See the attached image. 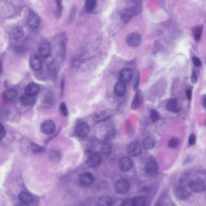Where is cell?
Here are the masks:
<instances>
[{"mask_svg":"<svg viewBox=\"0 0 206 206\" xmlns=\"http://www.w3.org/2000/svg\"><path fill=\"white\" fill-rule=\"evenodd\" d=\"M129 182L125 179L118 180L114 184V189L118 193H125L129 190Z\"/></svg>","mask_w":206,"mask_h":206,"instance_id":"obj_1","label":"cell"},{"mask_svg":"<svg viewBox=\"0 0 206 206\" xmlns=\"http://www.w3.org/2000/svg\"><path fill=\"white\" fill-rule=\"evenodd\" d=\"M127 153L131 157H137L142 153V146L138 142H133L127 147Z\"/></svg>","mask_w":206,"mask_h":206,"instance_id":"obj_2","label":"cell"},{"mask_svg":"<svg viewBox=\"0 0 206 206\" xmlns=\"http://www.w3.org/2000/svg\"><path fill=\"white\" fill-rule=\"evenodd\" d=\"M134 165L133 160L128 157H122L118 161V167L123 172H127L131 170Z\"/></svg>","mask_w":206,"mask_h":206,"instance_id":"obj_3","label":"cell"},{"mask_svg":"<svg viewBox=\"0 0 206 206\" xmlns=\"http://www.w3.org/2000/svg\"><path fill=\"white\" fill-rule=\"evenodd\" d=\"M41 130L44 134H53L56 130V125L51 120L44 121L41 125Z\"/></svg>","mask_w":206,"mask_h":206,"instance_id":"obj_4","label":"cell"},{"mask_svg":"<svg viewBox=\"0 0 206 206\" xmlns=\"http://www.w3.org/2000/svg\"><path fill=\"white\" fill-rule=\"evenodd\" d=\"M191 190L196 193H201L205 190V185L204 182L202 180L195 179L190 182L189 184Z\"/></svg>","mask_w":206,"mask_h":206,"instance_id":"obj_5","label":"cell"},{"mask_svg":"<svg viewBox=\"0 0 206 206\" xmlns=\"http://www.w3.org/2000/svg\"><path fill=\"white\" fill-rule=\"evenodd\" d=\"M133 78V71L129 68H125L121 70L118 74L119 81L126 83L129 82Z\"/></svg>","mask_w":206,"mask_h":206,"instance_id":"obj_6","label":"cell"},{"mask_svg":"<svg viewBox=\"0 0 206 206\" xmlns=\"http://www.w3.org/2000/svg\"><path fill=\"white\" fill-rule=\"evenodd\" d=\"M38 53L41 58L46 59L51 53V45L47 42H43L38 47Z\"/></svg>","mask_w":206,"mask_h":206,"instance_id":"obj_7","label":"cell"},{"mask_svg":"<svg viewBox=\"0 0 206 206\" xmlns=\"http://www.w3.org/2000/svg\"><path fill=\"white\" fill-rule=\"evenodd\" d=\"M126 43L131 47H137L142 42V36L137 33H132L128 35L126 38Z\"/></svg>","mask_w":206,"mask_h":206,"instance_id":"obj_8","label":"cell"},{"mask_svg":"<svg viewBox=\"0 0 206 206\" xmlns=\"http://www.w3.org/2000/svg\"><path fill=\"white\" fill-rule=\"evenodd\" d=\"M101 161V155L98 153H93L89 155L86 160V164L90 168L98 166Z\"/></svg>","mask_w":206,"mask_h":206,"instance_id":"obj_9","label":"cell"},{"mask_svg":"<svg viewBox=\"0 0 206 206\" xmlns=\"http://www.w3.org/2000/svg\"><path fill=\"white\" fill-rule=\"evenodd\" d=\"M94 177L91 173H85L80 177V184L83 187H88L93 183Z\"/></svg>","mask_w":206,"mask_h":206,"instance_id":"obj_10","label":"cell"},{"mask_svg":"<svg viewBox=\"0 0 206 206\" xmlns=\"http://www.w3.org/2000/svg\"><path fill=\"white\" fill-rule=\"evenodd\" d=\"M28 23L31 28L36 29L40 24V18L34 12H31L28 15Z\"/></svg>","mask_w":206,"mask_h":206,"instance_id":"obj_11","label":"cell"},{"mask_svg":"<svg viewBox=\"0 0 206 206\" xmlns=\"http://www.w3.org/2000/svg\"><path fill=\"white\" fill-rule=\"evenodd\" d=\"M145 170L149 175H155L158 171V165L157 163L153 159L149 160L145 165Z\"/></svg>","mask_w":206,"mask_h":206,"instance_id":"obj_12","label":"cell"},{"mask_svg":"<svg viewBox=\"0 0 206 206\" xmlns=\"http://www.w3.org/2000/svg\"><path fill=\"white\" fill-rule=\"evenodd\" d=\"M30 66L35 71H39L41 69L42 63L40 58L36 55H33L30 58Z\"/></svg>","mask_w":206,"mask_h":206,"instance_id":"obj_13","label":"cell"},{"mask_svg":"<svg viewBox=\"0 0 206 206\" xmlns=\"http://www.w3.org/2000/svg\"><path fill=\"white\" fill-rule=\"evenodd\" d=\"M40 90V86L35 83H30L26 86L25 88V94L34 96L36 95Z\"/></svg>","mask_w":206,"mask_h":206,"instance_id":"obj_14","label":"cell"},{"mask_svg":"<svg viewBox=\"0 0 206 206\" xmlns=\"http://www.w3.org/2000/svg\"><path fill=\"white\" fill-rule=\"evenodd\" d=\"M90 131L89 126L85 123H81L78 125L76 128V134L81 137H85L88 135Z\"/></svg>","mask_w":206,"mask_h":206,"instance_id":"obj_15","label":"cell"},{"mask_svg":"<svg viewBox=\"0 0 206 206\" xmlns=\"http://www.w3.org/2000/svg\"><path fill=\"white\" fill-rule=\"evenodd\" d=\"M126 90H127V88H126V84L118 81L115 83L114 86V93L117 96L121 97L125 94L126 92Z\"/></svg>","mask_w":206,"mask_h":206,"instance_id":"obj_16","label":"cell"},{"mask_svg":"<svg viewBox=\"0 0 206 206\" xmlns=\"http://www.w3.org/2000/svg\"><path fill=\"white\" fill-rule=\"evenodd\" d=\"M175 195L178 200H186L190 197V193L186 188L183 187H179L175 191Z\"/></svg>","mask_w":206,"mask_h":206,"instance_id":"obj_17","label":"cell"},{"mask_svg":"<svg viewBox=\"0 0 206 206\" xmlns=\"http://www.w3.org/2000/svg\"><path fill=\"white\" fill-rule=\"evenodd\" d=\"M18 96V91L15 88H8L4 91L2 96L6 101H11L16 98Z\"/></svg>","mask_w":206,"mask_h":206,"instance_id":"obj_18","label":"cell"},{"mask_svg":"<svg viewBox=\"0 0 206 206\" xmlns=\"http://www.w3.org/2000/svg\"><path fill=\"white\" fill-rule=\"evenodd\" d=\"M59 70V66L58 63L54 61L51 62L48 67V71L49 74L51 77H55L57 76Z\"/></svg>","mask_w":206,"mask_h":206,"instance_id":"obj_19","label":"cell"},{"mask_svg":"<svg viewBox=\"0 0 206 206\" xmlns=\"http://www.w3.org/2000/svg\"><path fill=\"white\" fill-rule=\"evenodd\" d=\"M35 99L34 96L24 94L21 97L20 102L24 106H30L35 103Z\"/></svg>","mask_w":206,"mask_h":206,"instance_id":"obj_20","label":"cell"},{"mask_svg":"<svg viewBox=\"0 0 206 206\" xmlns=\"http://www.w3.org/2000/svg\"><path fill=\"white\" fill-rule=\"evenodd\" d=\"M167 109L170 112L179 111L178 102L177 99H172L167 103Z\"/></svg>","mask_w":206,"mask_h":206,"instance_id":"obj_21","label":"cell"},{"mask_svg":"<svg viewBox=\"0 0 206 206\" xmlns=\"http://www.w3.org/2000/svg\"><path fill=\"white\" fill-rule=\"evenodd\" d=\"M155 141L154 138L146 137L143 140V146L145 149H151L154 148Z\"/></svg>","mask_w":206,"mask_h":206,"instance_id":"obj_22","label":"cell"},{"mask_svg":"<svg viewBox=\"0 0 206 206\" xmlns=\"http://www.w3.org/2000/svg\"><path fill=\"white\" fill-rule=\"evenodd\" d=\"M112 152V144L110 141L105 140L101 148V153L104 155H109Z\"/></svg>","mask_w":206,"mask_h":206,"instance_id":"obj_23","label":"cell"},{"mask_svg":"<svg viewBox=\"0 0 206 206\" xmlns=\"http://www.w3.org/2000/svg\"><path fill=\"white\" fill-rule=\"evenodd\" d=\"M142 99H143V97H142V93H141L140 91H138L136 93L132 102L131 107L133 110L137 109V108L140 106V105L142 104Z\"/></svg>","mask_w":206,"mask_h":206,"instance_id":"obj_24","label":"cell"},{"mask_svg":"<svg viewBox=\"0 0 206 206\" xmlns=\"http://www.w3.org/2000/svg\"><path fill=\"white\" fill-rule=\"evenodd\" d=\"M18 198L22 202L28 204L34 201L33 197L26 192H21L18 195Z\"/></svg>","mask_w":206,"mask_h":206,"instance_id":"obj_25","label":"cell"},{"mask_svg":"<svg viewBox=\"0 0 206 206\" xmlns=\"http://www.w3.org/2000/svg\"><path fill=\"white\" fill-rule=\"evenodd\" d=\"M112 204V199L108 196H103L101 197L97 202V206H111Z\"/></svg>","mask_w":206,"mask_h":206,"instance_id":"obj_26","label":"cell"},{"mask_svg":"<svg viewBox=\"0 0 206 206\" xmlns=\"http://www.w3.org/2000/svg\"><path fill=\"white\" fill-rule=\"evenodd\" d=\"M110 114L106 111H102L99 113L96 114L94 118V120L97 122H101V121H104L106 120V119H108L110 116Z\"/></svg>","mask_w":206,"mask_h":206,"instance_id":"obj_27","label":"cell"},{"mask_svg":"<svg viewBox=\"0 0 206 206\" xmlns=\"http://www.w3.org/2000/svg\"><path fill=\"white\" fill-rule=\"evenodd\" d=\"M133 200L134 206H146L147 204L146 199L142 196H137Z\"/></svg>","mask_w":206,"mask_h":206,"instance_id":"obj_28","label":"cell"},{"mask_svg":"<svg viewBox=\"0 0 206 206\" xmlns=\"http://www.w3.org/2000/svg\"><path fill=\"white\" fill-rule=\"evenodd\" d=\"M97 2L95 0H88L85 2V8L86 11L87 12H91L94 10V9L96 6Z\"/></svg>","mask_w":206,"mask_h":206,"instance_id":"obj_29","label":"cell"},{"mask_svg":"<svg viewBox=\"0 0 206 206\" xmlns=\"http://www.w3.org/2000/svg\"><path fill=\"white\" fill-rule=\"evenodd\" d=\"M49 157L51 161L53 162H58L61 158V155L58 151L56 150H52L50 151Z\"/></svg>","mask_w":206,"mask_h":206,"instance_id":"obj_30","label":"cell"},{"mask_svg":"<svg viewBox=\"0 0 206 206\" xmlns=\"http://www.w3.org/2000/svg\"><path fill=\"white\" fill-rule=\"evenodd\" d=\"M13 36L15 39H20L22 38L24 35V31L22 29V28L21 27H15V29H14L13 32H12Z\"/></svg>","mask_w":206,"mask_h":206,"instance_id":"obj_31","label":"cell"},{"mask_svg":"<svg viewBox=\"0 0 206 206\" xmlns=\"http://www.w3.org/2000/svg\"><path fill=\"white\" fill-rule=\"evenodd\" d=\"M150 118L153 122H157L160 120V115L156 110H151L150 113Z\"/></svg>","mask_w":206,"mask_h":206,"instance_id":"obj_32","label":"cell"},{"mask_svg":"<svg viewBox=\"0 0 206 206\" xmlns=\"http://www.w3.org/2000/svg\"><path fill=\"white\" fill-rule=\"evenodd\" d=\"M30 148L34 153H41L46 150L45 148L39 146L36 143H31L30 145Z\"/></svg>","mask_w":206,"mask_h":206,"instance_id":"obj_33","label":"cell"},{"mask_svg":"<svg viewBox=\"0 0 206 206\" xmlns=\"http://www.w3.org/2000/svg\"><path fill=\"white\" fill-rule=\"evenodd\" d=\"M140 83V74L139 72H137L134 76V78L133 80V88L135 91H137L138 88Z\"/></svg>","mask_w":206,"mask_h":206,"instance_id":"obj_34","label":"cell"},{"mask_svg":"<svg viewBox=\"0 0 206 206\" xmlns=\"http://www.w3.org/2000/svg\"><path fill=\"white\" fill-rule=\"evenodd\" d=\"M202 26H198L195 29L194 33V38L196 41H199L201 39V36L202 35Z\"/></svg>","mask_w":206,"mask_h":206,"instance_id":"obj_35","label":"cell"},{"mask_svg":"<svg viewBox=\"0 0 206 206\" xmlns=\"http://www.w3.org/2000/svg\"><path fill=\"white\" fill-rule=\"evenodd\" d=\"M180 143V141L177 138H171L168 143V146L170 148H176Z\"/></svg>","mask_w":206,"mask_h":206,"instance_id":"obj_36","label":"cell"},{"mask_svg":"<svg viewBox=\"0 0 206 206\" xmlns=\"http://www.w3.org/2000/svg\"><path fill=\"white\" fill-rule=\"evenodd\" d=\"M59 109L61 111V114L64 115V116H67L68 114V109L66 105V103L62 102L60 104V106H59Z\"/></svg>","mask_w":206,"mask_h":206,"instance_id":"obj_37","label":"cell"},{"mask_svg":"<svg viewBox=\"0 0 206 206\" xmlns=\"http://www.w3.org/2000/svg\"><path fill=\"white\" fill-rule=\"evenodd\" d=\"M6 135V129L4 126L0 123V140H2Z\"/></svg>","mask_w":206,"mask_h":206,"instance_id":"obj_38","label":"cell"},{"mask_svg":"<svg viewBox=\"0 0 206 206\" xmlns=\"http://www.w3.org/2000/svg\"><path fill=\"white\" fill-rule=\"evenodd\" d=\"M121 206H134L133 200L129 199L125 200L121 204Z\"/></svg>","mask_w":206,"mask_h":206,"instance_id":"obj_39","label":"cell"},{"mask_svg":"<svg viewBox=\"0 0 206 206\" xmlns=\"http://www.w3.org/2000/svg\"><path fill=\"white\" fill-rule=\"evenodd\" d=\"M193 65L195 66V67H200L201 65V60L197 57H193Z\"/></svg>","mask_w":206,"mask_h":206,"instance_id":"obj_40","label":"cell"},{"mask_svg":"<svg viewBox=\"0 0 206 206\" xmlns=\"http://www.w3.org/2000/svg\"><path fill=\"white\" fill-rule=\"evenodd\" d=\"M196 142V136L194 134H191L189 138V144L192 146Z\"/></svg>","mask_w":206,"mask_h":206,"instance_id":"obj_41","label":"cell"},{"mask_svg":"<svg viewBox=\"0 0 206 206\" xmlns=\"http://www.w3.org/2000/svg\"><path fill=\"white\" fill-rule=\"evenodd\" d=\"M62 9V4H61V1H57V10H56L57 14H56L59 16L61 14Z\"/></svg>","mask_w":206,"mask_h":206,"instance_id":"obj_42","label":"cell"},{"mask_svg":"<svg viewBox=\"0 0 206 206\" xmlns=\"http://www.w3.org/2000/svg\"><path fill=\"white\" fill-rule=\"evenodd\" d=\"M197 80H198V78H197V73H195V71H193L191 76V82L193 83H196L197 82Z\"/></svg>","mask_w":206,"mask_h":206,"instance_id":"obj_43","label":"cell"},{"mask_svg":"<svg viewBox=\"0 0 206 206\" xmlns=\"http://www.w3.org/2000/svg\"><path fill=\"white\" fill-rule=\"evenodd\" d=\"M155 206H169L168 204L164 200H160L157 202Z\"/></svg>","mask_w":206,"mask_h":206,"instance_id":"obj_44","label":"cell"},{"mask_svg":"<svg viewBox=\"0 0 206 206\" xmlns=\"http://www.w3.org/2000/svg\"><path fill=\"white\" fill-rule=\"evenodd\" d=\"M192 90L190 89H188L186 91V96H187V98L190 101L191 99H192Z\"/></svg>","mask_w":206,"mask_h":206,"instance_id":"obj_45","label":"cell"},{"mask_svg":"<svg viewBox=\"0 0 206 206\" xmlns=\"http://www.w3.org/2000/svg\"><path fill=\"white\" fill-rule=\"evenodd\" d=\"M3 71V64H2V62L0 59V74H1Z\"/></svg>","mask_w":206,"mask_h":206,"instance_id":"obj_46","label":"cell"},{"mask_svg":"<svg viewBox=\"0 0 206 206\" xmlns=\"http://www.w3.org/2000/svg\"><path fill=\"white\" fill-rule=\"evenodd\" d=\"M16 206H30L28 204H26V203H23V202H21V203H18Z\"/></svg>","mask_w":206,"mask_h":206,"instance_id":"obj_47","label":"cell"},{"mask_svg":"<svg viewBox=\"0 0 206 206\" xmlns=\"http://www.w3.org/2000/svg\"><path fill=\"white\" fill-rule=\"evenodd\" d=\"M203 103H204V107H205V96H204V98H203Z\"/></svg>","mask_w":206,"mask_h":206,"instance_id":"obj_48","label":"cell"}]
</instances>
